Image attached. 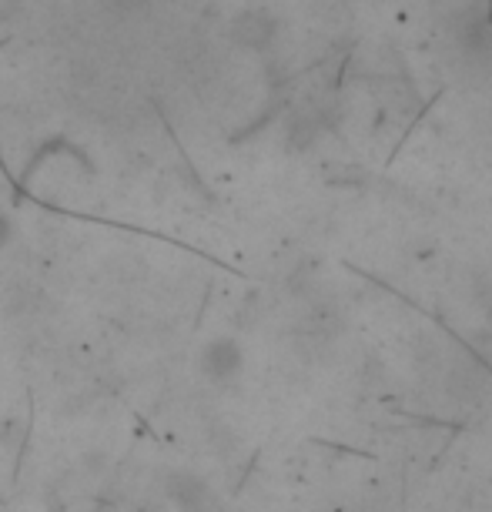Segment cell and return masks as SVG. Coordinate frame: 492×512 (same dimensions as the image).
I'll return each mask as SVG.
<instances>
[{"instance_id":"7a4b0ae2","label":"cell","mask_w":492,"mask_h":512,"mask_svg":"<svg viewBox=\"0 0 492 512\" xmlns=\"http://www.w3.org/2000/svg\"><path fill=\"white\" fill-rule=\"evenodd\" d=\"M241 369H245V349H241L238 338L221 335V338H211L205 349H201V372L215 385L235 382Z\"/></svg>"},{"instance_id":"8992f818","label":"cell","mask_w":492,"mask_h":512,"mask_svg":"<svg viewBox=\"0 0 492 512\" xmlns=\"http://www.w3.org/2000/svg\"><path fill=\"white\" fill-rule=\"evenodd\" d=\"M108 4H118V7H134V4H141V0H108Z\"/></svg>"},{"instance_id":"3957f363","label":"cell","mask_w":492,"mask_h":512,"mask_svg":"<svg viewBox=\"0 0 492 512\" xmlns=\"http://www.w3.org/2000/svg\"><path fill=\"white\" fill-rule=\"evenodd\" d=\"M325 108L322 104H312V101H305L302 108H295V114L288 118V144H292L295 151H305V148H312V144L318 141V134H322L325 128Z\"/></svg>"},{"instance_id":"5b68a950","label":"cell","mask_w":492,"mask_h":512,"mask_svg":"<svg viewBox=\"0 0 492 512\" xmlns=\"http://www.w3.org/2000/svg\"><path fill=\"white\" fill-rule=\"evenodd\" d=\"M7 231H11V228H7V218L0 215V245H4V241H7Z\"/></svg>"},{"instance_id":"277c9868","label":"cell","mask_w":492,"mask_h":512,"mask_svg":"<svg viewBox=\"0 0 492 512\" xmlns=\"http://www.w3.org/2000/svg\"><path fill=\"white\" fill-rule=\"evenodd\" d=\"M24 14V0H0V27L14 24Z\"/></svg>"},{"instance_id":"6da1fadb","label":"cell","mask_w":492,"mask_h":512,"mask_svg":"<svg viewBox=\"0 0 492 512\" xmlns=\"http://www.w3.org/2000/svg\"><path fill=\"white\" fill-rule=\"evenodd\" d=\"M278 34H282V21H278L268 7H245V11H238L228 24L231 44L245 47V51H255V54L272 51L278 44Z\"/></svg>"}]
</instances>
